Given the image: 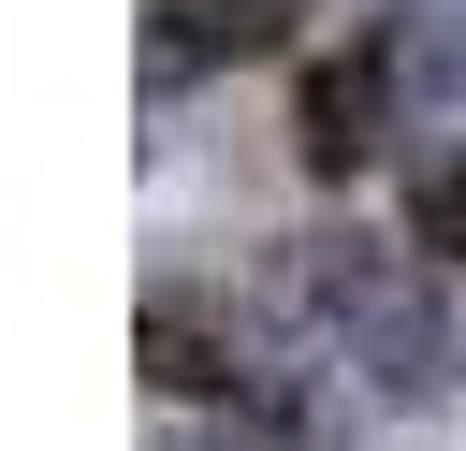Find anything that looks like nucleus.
I'll use <instances>...</instances> for the list:
<instances>
[{
  "mask_svg": "<svg viewBox=\"0 0 466 451\" xmlns=\"http://www.w3.org/2000/svg\"><path fill=\"white\" fill-rule=\"evenodd\" d=\"M393 87H408V29L364 15V44L306 73V175H364L379 131H393Z\"/></svg>",
  "mask_w": 466,
  "mask_h": 451,
  "instance_id": "1",
  "label": "nucleus"
},
{
  "mask_svg": "<svg viewBox=\"0 0 466 451\" xmlns=\"http://www.w3.org/2000/svg\"><path fill=\"white\" fill-rule=\"evenodd\" d=\"M306 291H320L350 335H379V349H393V393H437V378H451V335H437V306H422V291H408V276H393L364 233H350V247H320V262H306Z\"/></svg>",
  "mask_w": 466,
  "mask_h": 451,
  "instance_id": "2",
  "label": "nucleus"
},
{
  "mask_svg": "<svg viewBox=\"0 0 466 451\" xmlns=\"http://www.w3.org/2000/svg\"><path fill=\"white\" fill-rule=\"evenodd\" d=\"M146 378L160 393H248V349H233V320L204 306V291H146Z\"/></svg>",
  "mask_w": 466,
  "mask_h": 451,
  "instance_id": "3",
  "label": "nucleus"
},
{
  "mask_svg": "<svg viewBox=\"0 0 466 451\" xmlns=\"http://www.w3.org/2000/svg\"><path fill=\"white\" fill-rule=\"evenodd\" d=\"M291 29V0H160V29H146V73L175 87V73H204V58H262Z\"/></svg>",
  "mask_w": 466,
  "mask_h": 451,
  "instance_id": "4",
  "label": "nucleus"
},
{
  "mask_svg": "<svg viewBox=\"0 0 466 451\" xmlns=\"http://www.w3.org/2000/svg\"><path fill=\"white\" fill-rule=\"evenodd\" d=\"M408 233H422V262H466V145H437V160H422Z\"/></svg>",
  "mask_w": 466,
  "mask_h": 451,
  "instance_id": "5",
  "label": "nucleus"
}]
</instances>
